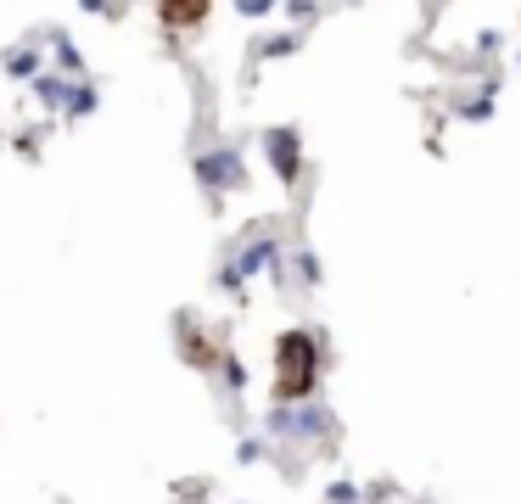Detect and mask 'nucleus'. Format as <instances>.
Returning <instances> with one entry per match:
<instances>
[{
    "mask_svg": "<svg viewBox=\"0 0 521 504\" xmlns=\"http://www.w3.org/2000/svg\"><path fill=\"white\" fill-rule=\"evenodd\" d=\"M314 376H320V353L303 331L281 336V353H275V392L281 398H309Z\"/></svg>",
    "mask_w": 521,
    "mask_h": 504,
    "instance_id": "nucleus-1",
    "label": "nucleus"
},
{
    "mask_svg": "<svg viewBox=\"0 0 521 504\" xmlns=\"http://www.w3.org/2000/svg\"><path fill=\"white\" fill-rule=\"evenodd\" d=\"M157 12H163V23H169V28H191V23H202L208 0H157Z\"/></svg>",
    "mask_w": 521,
    "mask_h": 504,
    "instance_id": "nucleus-2",
    "label": "nucleus"
}]
</instances>
